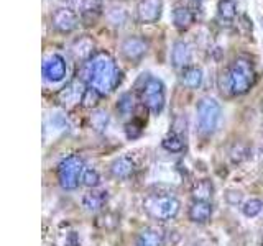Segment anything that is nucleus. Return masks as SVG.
<instances>
[{"label":"nucleus","instance_id":"1","mask_svg":"<svg viewBox=\"0 0 263 246\" xmlns=\"http://www.w3.org/2000/svg\"><path fill=\"white\" fill-rule=\"evenodd\" d=\"M120 71L107 53H99L94 57H90L82 68V79L90 87L97 89L102 95L112 92L120 84Z\"/></svg>","mask_w":263,"mask_h":246},{"label":"nucleus","instance_id":"2","mask_svg":"<svg viewBox=\"0 0 263 246\" xmlns=\"http://www.w3.org/2000/svg\"><path fill=\"white\" fill-rule=\"evenodd\" d=\"M253 64L245 57H237L226 74V90L234 95H243L253 86Z\"/></svg>","mask_w":263,"mask_h":246},{"label":"nucleus","instance_id":"3","mask_svg":"<svg viewBox=\"0 0 263 246\" xmlns=\"http://www.w3.org/2000/svg\"><path fill=\"white\" fill-rule=\"evenodd\" d=\"M143 209L148 212V215L155 220H173L178 217L181 210V202L175 195H164V194H152L145 197Z\"/></svg>","mask_w":263,"mask_h":246},{"label":"nucleus","instance_id":"4","mask_svg":"<svg viewBox=\"0 0 263 246\" xmlns=\"http://www.w3.org/2000/svg\"><path fill=\"white\" fill-rule=\"evenodd\" d=\"M197 113V127L202 135H212L219 128L222 118V109L219 102L212 97H204L197 102L196 107Z\"/></svg>","mask_w":263,"mask_h":246},{"label":"nucleus","instance_id":"5","mask_svg":"<svg viewBox=\"0 0 263 246\" xmlns=\"http://www.w3.org/2000/svg\"><path fill=\"white\" fill-rule=\"evenodd\" d=\"M84 169H86L84 161L78 154L66 156L58 164V180H60V186L64 191H74V189H78Z\"/></svg>","mask_w":263,"mask_h":246},{"label":"nucleus","instance_id":"6","mask_svg":"<svg viewBox=\"0 0 263 246\" xmlns=\"http://www.w3.org/2000/svg\"><path fill=\"white\" fill-rule=\"evenodd\" d=\"M142 100L152 113H161L164 109V102H166V90H164V84L160 79L146 77L142 87Z\"/></svg>","mask_w":263,"mask_h":246},{"label":"nucleus","instance_id":"7","mask_svg":"<svg viewBox=\"0 0 263 246\" xmlns=\"http://www.w3.org/2000/svg\"><path fill=\"white\" fill-rule=\"evenodd\" d=\"M66 71H68L66 61L60 54H49L43 63V76L46 80L53 82V84L61 82L66 77Z\"/></svg>","mask_w":263,"mask_h":246},{"label":"nucleus","instance_id":"8","mask_svg":"<svg viewBox=\"0 0 263 246\" xmlns=\"http://www.w3.org/2000/svg\"><path fill=\"white\" fill-rule=\"evenodd\" d=\"M51 22L53 27L63 33H69L78 27V16L69 8H60V10H56L51 16Z\"/></svg>","mask_w":263,"mask_h":246},{"label":"nucleus","instance_id":"9","mask_svg":"<svg viewBox=\"0 0 263 246\" xmlns=\"http://www.w3.org/2000/svg\"><path fill=\"white\" fill-rule=\"evenodd\" d=\"M187 217L193 223L205 225L212 217V203L204 200H193V203L189 205Z\"/></svg>","mask_w":263,"mask_h":246},{"label":"nucleus","instance_id":"10","mask_svg":"<svg viewBox=\"0 0 263 246\" xmlns=\"http://www.w3.org/2000/svg\"><path fill=\"white\" fill-rule=\"evenodd\" d=\"M84 90L86 89H82L81 80H72L64 89H61V92L58 94V100L66 107L79 104L82 100V95H84Z\"/></svg>","mask_w":263,"mask_h":246},{"label":"nucleus","instance_id":"11","mask_svg":"<svg viewBox=\"0 0 263 246\" xmlns=\"http://www.w3.org/2000/svg\"><path fill=\"white\" fill-rule=\"evenodd\" d=\"M163 2L161 0H142L138 4V18L143 23H153L160 18Z\"/></svg>","mask_w":263,"mask_h":246},{"label":"nucleus","instance_id":"12","mask_svg":"<svg viewBox=\"0 0 263 246\" xmlns=\"http://www.w3.org/2000/svg\"><path fill=\"white\" fill-rule=\"evenodd\" d=\"M146 43L145 39L142 38H137V36H132V38H127L125 41L122 43V53L123 56L127 57L130 61H138L142 59L146 53Z\"/></svg>","mask_w":263,"mask_h":246},{"label":"nucleus","instance_id":"13","mask_svg":"<svg viewBox=\"0 0 263 246\" xmlns=\"http://www.w3.org/2000/svg\"><path fill=\"white\" fill-rule=\"evenodd\" d=\"M79 13L86 25H94L102 13V0H81Z\"/></svg>","mask_w":263,"mask_h":246},{"label":"nucleus","instance_id":"14","mask_svg":"<svg viewBox=\"0 0 263 246\" xmlns=\"http://www.w3.org/2000/svg\"><path fill=\"white\" fill-rule=\"evenodd\" d=\"M134 171H135V162L127 154L119 156V158L110 164V174L115 179H128L134 174Z\"/></svg>","mask_w":263,"mask_h":246},{"label":"nucleus","instance_id":"15","mask_svg":"<svg viewBox=\"0 0 263 246\" xmlns=\"http://www.w3.org/2000/svg\"><path fill=\"white\" fill-rule=\"evenodd\" d=\"M189 61H191V49L184 43V41H176L171 51V63L175 68H187Z\"/></svg>","mask_w":263,"mask_h":246},{"label":"nucleus","instance_id":"16","mask_svg":"<svg viewBox=\"0 0 263 246\" xmlns=\"http://www.w3.org/2000/svg\"><path fill=\"white\" fill-rule=\"evenodd\" d=\"M164 233L155 227H148L140 232L137 238V246H163Z\"/></svg>","mask_w":263,"mask_h":246},{"label":"nucleus","instance_id":"17","mask_svg":"<svg viewBox=\"0 0 263 246\" xmlns=\"http://www.w3.org/2000/svg\"><path fill=\"white\" fill-rule=\"evenodd\" d=\"M202 71L201 68H196V66H187L181 72V82L183 86L187 89H197L202 84Z\"/></svg>","mask_w":263,"mask_h":246},{"label":"nucleus","instance_id":"18","mask_svg":"<svg viewBox=\"0 0 263 246\" xmlns=\"http://www.w3.org/2000/svg\"><path fill=\"white\" fill-rule=\"evenodd\" d=\"M191 194H193V199L194 200H204V202H209L214 195V184L211 182L209 179H201L194 182L193 189H191Z\"/></svg>","mask_w":263,"mask_h":246},{"label":"nucleus","instance_id":"19","mask_svg":"<svg viewBox=\"0 0 263 246\" xmlns=\"http://www.w3.org/2000/svg\"><path fill=\"white\" fill-rule=\"evenodd\" d=\"M107 202V192L101 191V192H89L82 197V205L87 212H97L104 207V203Z\"/></svg>","mask_w":263,"mask_h":246},{"label":"nucleus","instance_id":"20","mask_svg":"<svg viewBox=\"0 0 263 246\" xmlns=\"http://www.w3.org/2000/svg\"><path fill=\"white\" fill-rule=\"evenodd\" d=\"M92 49H94L92 41H90L89 38H81L74 43L72 54L79 61H89L90 57H92Z\"/></svg>","mask_w":263,"mask_h":246},{"label":"nucleus","instance_id":"21","mask_svg":"<svg viewBox=\"0 0 263 246\" xmlns=\"http://www.w3.org/2000/svg\"><path fill=\"white\" fill-rule=\"evenodd\" d=\"M173 22L178 28H187L189 25L193 23V13L189 12V8L186 7H178L175 8V12H173Z\"/></svg>","mask_w":263,"mask_h":246},{"label":"nucleus","instance_id":"22","mask_svg":"<svg viewBox=\"0 0 263 246\" xmlns=\"http://www.w3.org/2000/svg\"><path fill=\"white\" fill-rule=\"evenodd\" d=\"M161 146L168 153H181V151H183V148H184V143H183V138L178 136L176 133H170L168 136L163 138Z\"/></svg>","mask_w":263,"mask_h":246},{"label":"nucleus","instance_id":"23","mask_svg":"<svg viewBox=\"0 0 263 246\" xmlns=\"http://www.w3.org/2000/svg\"><path fill=\"white\" fill-rule=\"evenodd\" d=\"M263 210V202L260 199H250L242 203V213L247 218H255Z\"/></svg>","mask_w":263,"mask_h":246},{"label":"nucleus","instance_id":"24","mask_svg":"<svg viewBox=\"0 0 263 246\" xmlns=\"http://www.w3.org/2000/svg\"><path fill=\"white\" fill-rule=\"evenodd\" d=\"M101 92H99L97 89L94 87H87L84 90V95H82V107H86V109H94V107H97L99 100H101Z\"/></svg>","mask_w":263,"mask_h":246},{"label":"nucleus","instance_id":"25","mask_svg":"<svg viewBox=\"0 0 263 246\" xmlns=\"http://www.w3.org/2000/svg\"><path fill=\"white\" fill-rule=\"evenodd\" d=\"M82 184L89 189H96L101 184V174H99V171L94 169V168H86L84 172H82Z\"/></svg>","mask_w":263,"mask_h":246},{"label":"nucleus","instance_id":"26","mask_svg":"<svg viewBox=\"0 0 263 246\" xmlns=\"http://www.w3.org/2000/svg\"><path fill=\"white\" fill-rule=\"evenodd\" d=\"M90 123H92V127L97 130V131H104L109 125V113L105 110H97L92 113V117H90Z\"/></svg>","mask_w":263,"mask_h":246},{"label":"nucleus","instance_id":"27","mask_svg":"<svg viewBox=\"0 0 263 246\" xmlns=\"http://www.w3.org/2000/svg\"><path fill=\"white\" fill-rule=\"evenodd\" d=\"M117 109L122 115H128L134 110V95L130 92L127 94H122L120 98H119V104H117Z\"/></svg>","mask_w":263,"mask_h":246},{"label":"nucleus","instance_id":"28","mask_svg":"<svg viewBox=\"0 0 263 246\" xmlns=\"http://www.w3.org/2000/svg\"><path fill=\"white\" fill-rule=\"evenodd\" d=\"M249 148L242 143H237L232 146V150H230V158H232L234 162H242L249 158Z\"/></svg>","mask_w":263,"mask_h":246},{"label":"nucleus","instance_id":"29","mask_svg":"<svg viewBox=\"0 0 263 246\" xmlns=\"http://www.w3.org/2000/svg\"><path fill=\"white\" fill-rule=\"evenodd\" d=\"M235 10H237V5L234 0H220L219 2V13L220 16H224V18H234Z\"/></svg>","mask_w":263,"mask_h":246},{"label":"nucleus","instance_id":"30","mask_svg":"<svg viewBox=\"0 0 263 246\" xmlns=\"http://www.w3.org/2000/svg\"><path fill=\"white\" fill-rule=\"evenodd\" d=\"M48 130H54V131L63 133V131L68 130V121H66L63 117H60V115H54V117H51V120L46 123V131Z\"/></svg>","mask_w":263,"mask_h":246},{"label":"nucleus","instance_id":"31","mask_svg":"<svg viewBox=\"0 0 263 246\" xmlns=\"http://www.w3.org/2000/svg\"><path fill=\"white\" fill-rule=\"evenodd\" d=\"M224 197H226V202L229 205H232V207H237V205H240L242 203V199H243L242 192L234 191V189H229Z\"/></svg>","mask_w":263,"mask_h":246},{"label":"nucleus","instance_id":"32","mask_svg":"<svg viewBox=\"0 0 263 246\" xmlns=\"http://www.w3.org/2000/svg\"><path fill=\"white\" fill-rule=\"evenodd\" d=\"M66 246H79V240L76 233H71L68 238H66Z\"/></svg>","mask_w":263,"mask_h":246},{"label":"nucleus","instance_id":"33","mask_svg":"<svg viewBox=\"0 0 263 246\" xmlns=\"http://www.w3.org/2000/svg\"><path fill=\"white\" fill-rule=\"evenodd\" d=\"M258 161H260V164L263 166V146L258 148Z\"/></svg>","mask_w":263,"mask_h":246},{"label":"nucleus","instance_id":"34","mask_svg":"<svg viewBox=\"0 0 263 246\" xmlns=\"http://www.w3.org/2000/svg\"><path fill=\"white\" fill-rule=\"evenodd\" d=\"M261 112H263V104H261Z\"/></svg>","mask_w":263,"mask_h":246}]
</instances>
